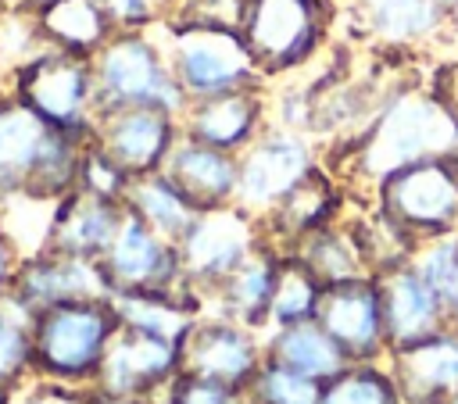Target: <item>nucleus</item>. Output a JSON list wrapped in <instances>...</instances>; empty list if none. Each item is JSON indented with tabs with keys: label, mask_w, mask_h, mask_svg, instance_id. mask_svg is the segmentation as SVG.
I'll list each match as a JSON object with an SVG mask.
<instances>
[{
	"label": "nucleus",
	"mask_w": 458,
	"mask_h": 404,
	"mask_svg": "<svg viewBox=\"0 0 458 404\" xmlns=\"http://www.w3.org/2000/svg\"><path fill=\"white\" fill-rule=\"evenodd\" d=\"M379 286V300H383V325H386V343L390 350L397 347H411L422 343L447 325V307L437 297V290L419 275V268L408 265H394L386 272L376 275Z\"/></svg>",
	"instance_id": "nucleus-14"
},
{
	"label": "nucleus",
	"mask_w": 458,
	"mask_h": 404,
	"mask_svg": "<svg viewBox=\"0 0 458 404\" xmlns=\"http://www.w3.org/2000/svg\"><path fill=\"white\" fill-rule=\"evenodd\" d=\"M247 46L254 61L293 64L315 43L311 0H254L247 11Z\"/></svg>",
	"instance_id": "nucleus-20"
},
{
	"label": "nucleus",
	"mask_w": 458,
	"mask_h": 404,
	"mask_svg": "<svg viewBox=\"0 0 458 404\" xmlns=\"http://www.w3.org/2000/svg\"><path fill=\"white\" fill-rule=\"evenodd\" d=\"M322 300V286L318 279L297 261V254L283 250L279 257V272H276V290H272V304H268V332L286 329V325H301L311 322Z\"/></svg>",
	"instance_id": "nucleus-27"
},
{
	"label": "nucleus",
	"mask_w": 458,
	"mask_h": 404,
	"mask_svg": "<svg viewBox=\"0 0 458 404\" xmlns=\"http://www.w3.org/2000/svg\"><path fill=\"white\" fill-rule=\"evenodd\" d=\"M0 404H11V393H4V390H0Z\"/></svg>",
	"instance_id": "nucleus-40"
},
{
	"label": "nucleus",
	"mask_w": 458,
	"mask_h": 404,
	"mask_svg": "<svg viewBox=\"0 0 458 404\" xmlns=\"http://www.w3.org/2000/svg\"><path fill=\"white\" fill-rule=\"evenodd\" d=\"M447 325L458 332V272H454V282H451V293H447Z\"/></svg>",
	"instance_id": "nucleus-37"
},
{
	"label": "nucleus",
	"mask_w": 458,
	"mask_h": 404,
	"mask_svg": "<svg viewBox=\"0 0 458 404\" xmlns=\"http://www.w3.org/2000/svg\"><path fill=\"white\" fill-rule=\"evenodd\" d=\"M254 122H258V104L243 89L200 97L190 114V139L208 143L225 154H236L250 139Z\"/></svg>",
	"instance_id": "nucleus-26"
},
{
	"label": "nucleus",
	"mask_w": 458,
	"mask_h": 404,
	"mask_svg": "<svg viewBox=\"0 0 458 404\" xmlns=\"http://www.w3.org/2000/svg\"><path fill=\"white\" fill-rule=\"evenodd\" d=\"M404 404H447L458 397V332L444 329L422 343L386 354Z\"/></svg>",
	"instance_id": "nucleus-18"
},
{
	"label": "nucleus",
	"mask_w": 458,
	"mask_h": 404,
	"mask_svg": "<svg viewBox=\"0 0 458 404\" xmlns=\"http://www.w3.org/2000/svg\"><path fill=\"white\" fill-rule=\"evenodd\" d=\"M107 18L100 14L97 0H57L43 11V32H50L57 43L72 50L97 46L104 39Z\"/></svg>",
	"instance_id": "nucleus-31"
},
{
	"label": "nucleus",
	"mask_w": 458,
	"mask_h": 404,
	"mask_svg": "<svg viewBox=\"0 0 458 404\" xmlns=\"http://www.w3.org/2000/svg\"><path fill=\"white\" fill-rule=\"evenodd\" d=\"M261 243H265L261 222L250 211H243L240 204L200 211L179 243L182 275L197 297L204 290L215 293Z\"/></svg>",
	"instance_id": "nucleus-6"
},
{
	"label": "nucleus",
	"mask_w": 458,
	"mask_h": 404,
	"mask_svg": "<svg viewBox=\"0 0 458 404\" xmlns=\"http://www.w3.org/2000/svg\"><path fill=\"white\" fill-rule=\"evenodd\" d=\"M265 354L301 375H311L318 383H329L336 379L351 361L347 354L336 347V340L311 318V322H301V325H286V329H276L265 336Z\"/></svg>",
	"instance_id": "nucleus-23"
},
{
	"label": "nucleus",
	"mask_w": 458,
	"mask_h": 404,
	"mask_svg": "<svg viewBox=\"0 0 458 404\" xmlns=\"http://www.w3.org/2000/svg\"><path fill=\"white\" fill-rule=\"evenodd\" d=\"M25 107H32L43 122L61 132L86 136V104H89V75L79 57L50 54L25 72Z\"/></svg>",
	"instance_id": "nucleus-17"
},
{
	"label": "nucleus",
	"mask_w": 458,
	"mask_h": 404,
	"mask_svg": "<svg viewBox=\"0 0 458 404\" xmlns=\"http://www.w3.org/2000/svg\"><path fill=\"white\" fill-rule=\"evenodd\" d=\"M175 64L186 89H193L197 97H215L240 89V82L254 64V54L247 39L225 29H193L179 39Z\"/></svg>",
	"instance_id": "nucleus-16"
},
{
	"label": "nucleus",
	"mask_w": 458,
	"mask_h": 404,
	"mask_svg": "<svg viewBox=\"0 0 458 404\" xmlns=\"http://www.w3.org/2000/svg\"><path fill=\"white\" fill-rule=\"evenodd\" d=\"M122 218H125V204L122 200L100 197V193H89V189L75 186L72 193H64L54 204L47 250L86 257V261H100L107 254V247L114 243L118 229H122Z\"/></svg>",
	"instance_id": "nucleus-15"
},
{
	"label": "nucleus",
	"mask_w": 458,
	"mask_h": 404,
	"mask_svg": "<svg viewBox=\"0 0 458 404\" xmlns=\"http://www.w3.org/2000/svg\"><path fill=\"white\" fill-rule=\"evenodd\" d=\"M11 404H97L93 386H68V383H50V379H29L11 393Z\"/></svg>",
	"instance_id": "nucleus-34"
},
{
	"label": "nucleus",
	"mask_w": 458,
	"mask_h": 404,
	"mask_svg": "<svg viewBox=\"0 0 458 404\" xmlns=\"http://www.w3.org/2000/svg\"><path fill=\"white\" fill-rule=\"evenodd\" d=\"M290 254H297V261L318 279L322 290L376 275L369 265L365 243H361V229H344L336 222L304 236Z\"/></svg>",
	"instance_id": "nucleus-22"
},
{
	"label": "nucleus",
	"mask_w": 458,
	"mask_h": 404,
	"mask_svg": "<svg viewBox=\"0 0 458 404\" xmlns=\"http://www.w3.org/2000/svg\"><path fill=\"white\" fill-rule=\"evenodd\" d=\"M122 329L114 297L47 307L32 318V375L68 386H97L111 340Z\"/></svg>",
	"instance_id": "nucleus-2"
},
{
	"label": "nucleus",
	"mask_w": 458,
	"mask_h": 404,
	"mask_svg": "<svg viewBox=\"0 0 458 404\" xmlns=\"http://www.w3.org/2000/svg\"><path fill=\"white\" fill-rule=\"evenodd\" d=\"M318 404H404L386 361L347 365L336 379L322 386Z\"/></svg>",
	"instance_id": "nucleus-29"
},
{
	"label": "nucleus",
	"mask_w": 458,
	"mask_h": 404,
	"mask_svg": "<svg viewBox=\"0 0 458 404\" xmlns=\"http://www.w3.org/2000/svg\"><path fill=\"white\" fill-rule=\"evenodd\" d=\"M97 82H100L97 89L107 100V111L161 107L172 114L179 107V86H172L154 46H147L136 36H125V39H114L104 46Z\"/></svg>",
	"instance_id": "nucleus-10"
},
{
	"label": "nucleus",
	"mask_w": 458,
	"mask_h": 404,
	"mask_svg": "<svg viewBox=\"0 0 458 404\" xmlns=\"http://www.w3.org/2000/svg\"><path fill=\"white\" fill-rule=\"evenodd\" d=\"M379 186V215L394 222L419 247L429 240L458 236V157L415 161Z\"/></svg>",
	"instance_id": "nucleus-3"
},
{
	"label": "nucleus",
	"mask_w": 458,
	"mask_h": 404,
	"mask_svg": "<svg viewBox=\"0 0 458 404\" xmlns=\"http://www.w3.org/2000/svg\"><path fill=\"white\" fill-rule=\"evenodd\" d=\"M447 404H458V397H454V400H447Z\"/></svg>",
	"instance_id": "nucleus-42"
},
{
	"label": "nucleus",
	"mask_w": 458,
	"mask_h": 404,
	"mask_svg": "<svg viewBox=\"0 0 458 404\" xmlns=\"http://www.w3.org/2000/svg\"><path fill=\"white\" fill-rule=\"evenodd\" d=\"M437 7H458V0H433Z\"/></svg>",
	"instance_id": "nucleus-39"
},
{
	"label": "nucleus",
	"mask_w": 458,
	"mask_h": 404,
	"mask_svg": "<svg viewBox=\"0 0 458 404\" xmlns=\"http://www.w3.org/2000/svg\"><path fill=\"white\" fill-rule=\"evenodd\" d=\"M175 375H179V343L122 322L118 336L107 347V358L100 365L93 390H100L104 397H118V400L157 404Z\"/></svg>",
	"instance_id": "nucleus-7"
},
{
	"label": "nucleus",
	"mask_w": 458,
	"mask_h": 404,
	"mask_svg": "<svg viewBox=\"0 0 458 404\" xmlns=\"http://www.w3.org/2000/svg\"><path fill=\"white\" fill-rule=\"evenodd\" d=\"M311 172H315V161L301 139H290V136L261 139L240 157L236 204L243 211H250L254 218H265Z\"/></svg>",
	"instance_id": "nucleus-12"
},
{
	"label": "nucleus",
	"mask_w": 458,
	"mask_h": 404,
	"mask_svg": "<svg viewBox=\"0 0 458 404\" xmlns=\"http://www.w3.org/2000/svg\"><path fill=\"white\" fill-rule=\"evenodd\" d=\"M100 14L107 21H122V25H136V21H147V0H97Z\"/></svg>",
	"instance_id": "nucleus-35"
},
{
	"label": "nucleus",
	"mask_w": 458,
	"mask_h": 404,
	"mask_svg": "<svg viewBox=\"0 0 458 404\" xmlns=\"http://www.w3.org/2000/svg\"><path fill=\"white\" fill-rule=\"evenodd\" d=\"M125 211L136 215L147 229H154L161 240L168 243H182V236L190 232V225L197 222V207L165 179V172H154V175H143V179H132L125 197H122Z\"/></svg>",
	"instance_id": "nucleus-25"
},
{
	"label": "nucleus",
	"mask_w": 458,
	"mask_h": 404,
	"mask_svg": "<svg viewBox=\"0 0 458 404\" xmlns=\"http://www.w3.org/2000/svg\"><path fill=\"white\" fill-rule=\"evenodd\" d=\"M11 297H18L32 315L57 307V304H75V300H107V279L100 261L57 254V250H39L21 257Z\"/></svg>",
	"instance_id": "nucleus-11"
},
{
	"label": "nucleus",
	"mask_w": 458,
	"mask_h": 404,
	"mask_svg": "<svg viewBox=\"0 0 458 404\" xmlns=\"http://www.w3.org/2000/svg\"><path fill=\"white\" fill-rule=\"evenodd\" d=\"M125 175L143 179L165 168L172 147H175V132H172V114L161 107H122V111H107L97 139H93Z\"/></svg>",
	"instance_id": "nucleus-13"
},
{
	"label": "nucleus",
	"mask_w": 458,
	"mask_h": 404,
	"mask_svg": "<svg viewBox=\"0 0 458 404\" xmlns=\"http://www.w3.org/2000/svg\"><path fill=\"white\" fill-rule=\"evenodd\" d=\"M279 247L261 243L218 290H215V304L218 315L247 325L254 332L268 329V304H272V290H276V272H279Z\"/></svg>",
	"instance_id": "nucleus-21"
},
{
	"label": "nucleus",
	"mask_w": 458,
	"mask_h": 404,
	"mask_svg": "<svg viewBox=\"0 0 458 404\" xmlns=\"http://www.w3.org/2000/svg\"><path fill=\"white\" fill-rule=\"evenodd\" d=\"M333 211H336V189L333 182L315 168L297 189H290L265 218L258 222H268V232L276 240L286 243V250H293L304 236L333 225Z\"/></svg>",
	"instance_id": "nucleus-24"
},
{
	"label": "nucleus",
	"mask_w": 458,
	"mask_h": 404,
	"mask_svg": "<svg viewBox=\"0 0 458 404\" xmlns=\"http://www.w3.org/2000/svg\"><path fill=\"white\" fill-rule=\"evenodd\" d=\"M376 21H379V32L394 39H408L426 32L437 21V4L433 0H376Z\"/></svg>",
	"instance_id": "nucleus-32"
},
{
	"label": "nucleus",
	"mask_w": 458,
	"mask_h": 404,
	"mask_svg": "<svg viewBox=\"0 0 458 404\" xmlns=\"http://www.w3.org/2000/svg\"><path fill=\"white\" fill-rule=\"evenodd\" d=\"M32 311L18 297L0 300V390L14 393L32 379Z\"/></svg>",
	"instance_id": "nucleus-28"
},
{
	"label": "nucleus",
	"mask_w": 458,
	"mask_h": 404,
	"mask_svg": "<svg viewBox=\"0 0 458 404\" xmlns=\"http://www.w3.org/2000/svg\"><path fill=\"white\" fill-rule=\"evenodd\" d=\"M165 179L197 207V211H215L236 204V182H240V157L215 150L197 139H182L172 147L165 161Z\"/></svg>",
	"instance_id": "nucleus-19"
},
{
	"label": "nucleus",
	"mask_w": 458,
	"mask_h": 404,
	"mask_svg": "<svg viewBox=\"0 0 458 404\" xmlns=\"http://www.w3.org/2000/svg\"><path fill=\"white\" fill-rule=\"evenodd\" d=\"M82 154V136L54 129L32 107H0V197L61 200L79 186Z\"/></svg>",
	"instance_id": "nucleus-1"
},
{
	"label": "nucleus",
	"mask_w": 458,
	"mask_h": 404,
	"mask_svg": "<svg viewBox=\"0 0 458 404\" xmlns=\"http://www.w3.org/2000/svg\"><path fill=\"white\" fill-rule=\"evenodd\" d=\"M454 136H458V125L444 107L429 100H397L386 111V118L376 125L361 154V168L365 175L383 182L386 175L415 161L454 154Z\"/></svg>",
	"instance_id": "nucleus-5"
},
{
	"label": "nucleus",
	"mask_w": 458,
	"mask_h": 404,
	"mask_svg": "<svg viewBox=\"0 0 458 404\" xmlns=\"http://www.w3.org/2000/svg\"><path fill=\"white\" fill-rule=\"evenodd\" d=\"M322 386L326 383L301 375L265 354V361H261L258 375L250 379V386L243 390V397H247V404H318Z\"/></svg>",
	"instance_id": "nucleus-30"
},
{
	"label": "nucleus",
	"mask_w": 458,
	"mask_h": 404,
	"mask_svg": "<svg viewBox=\"0 0 458 404\" xmlns=\"http://www.w3.org/2000/svg\"><path fill=\"white\" fill-rule=\"evenodd\" d=\"M18 265H21V254H18L14 240L7 236V229L0 225V300L11 293V282H14Z\"/></svg>",
	"instance_id": "nucleus-36"
},
{
	"label": "nucleus",
	"mask_w": 458,
	"mask_h": 404,
	"mask_svg": "<svg viewBox=\"0 0 458 404\" xmlns=\"http://www.w3.org/2000/svg\"><path fill=\"white\" fill-rule=\"evenodd\" d=\"M36 4H47V7H50V4H57V0H36Z\"/></svg>",
	"instance_id": "nucleus-41"
},
{
	"label": "nucleus",
	"mask_w": 458,
	"mask_h": 404,
	"mask_svg": "<svg viewBox=\"0 0 458 404\" xmlns=\"http://www.w3.org/2000/svg\"><path fill=\"white\" fill-rule=\"evenodd\" d=\"M157 404H247V397H243V390H233V386L179 372L168 383V390L161 393Z\"/></svg>",
	"instance_id": "nucleus-33"
},
{
	"label": "nucleus",
	"mask_w": 458,
	"mask_h": 404,
	"mask_svg": "<svg viewBox=\"0 0 458 404\" xmlns=\"http://www.w3.org/2000/svg\"><path fill=\"white\" fill-rule=\"evenodd\" d=\"M100 268L111 297H182L200 307V297L182 275L179 247L161 240L129 211L122 218L114 243L100 257Z\"/></svg>",
	"instance_id": "nucleus-4"
},
{
	"label": "nucleus",
	"mask_w": 458,
	"mask_h": 404,
	"mask_svg": "<svg viewBox=\"0 0 458 404\" xmlns=\"http://www.w3.org/2000/svg\"><path fill=\"white\" fill-rule=\"evenodd\" d=\"M265 361V340L222 315L197 318L179 343V372L211 379L233 390H247Z\"/></svg>",
	"instance_id": "nucleus-8"
},
{
	"label": "nucleus",
	"mask_w": 458,
	"mask_h": 404,
	"mask_svg": "<svg viewBox=\"0 0 458 404\" xmlns=\"http://www.w3.org/2000/svg\"><path fill=\"white\" fill-rule=\"evenodd\" d=\"M315 322L336 340V347L347 354L351 365L386 361V354H390L376 275L322 290Z\"/></svg>",
	"instance_id": "nucleus-9"
},
{
	"label": "nucleus",
	"mask_w": 458,
	"mask_h": 404,
	"mask_svg": "<svg viewBox=\"0 0 458 404\" xmlns=\"http://www.w3.org/2000/svg\"><path fill=\"white\" fill-rule=\"evenodd\" d=\"M97 404H154V400H118V397H104L97 390Z\"/></svg>",
	"instance_id": "nucleus-38"
}]
</instances>
